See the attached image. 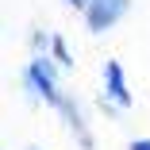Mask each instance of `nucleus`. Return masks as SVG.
I'll return each instance as SVG.
<instances>
[{
  "mask_svg": "<svg viewBox=\"0 0 150 150\" xmlns=\"http://www.w3.org/2000/svg\"><path fill=\"white\" fill-rule=\"evenodd\" d=\"M23 93L35 104H46L54 112L62 108L66 88H62V81H58V62L50 54H31V62L23 66Z\"/></svg>",
  "mask_w": 150,
  "mask_h": 150,
  "instance_id": "1",
  "label": "nucleus"
},
{
  "mask_svg": "<svg viewBox=\"0 0 150 150\" xmlns=\"http://www.w3.org/2000/svg\"><path fill=\"white\" fill-rule=\"evenodd\" d=\"M127 150H150V139H146V135H139V139H131V142H127Z\"/></svg>",
  "mask_w": 150,
  "mask_h": 150,
  "instance_id": "5",
  "label": "nucleus"
},
{
  "mask_svg": "<svg viewBox=\"0 0 150 150\" xmlns=\"http://www.w3.org/2000/svg\"><path fill=\"white\" fill-rule=\"evenodd\" d=\"M100 108L108 115H119V112L135 108V96L127 88V73H123V66H119L115 58H108L104 69H100Z\"/></svg>",
  "mask_w": 150,
  "mask_h": 150,
  "instance_id": "2",
  "label": "nucleus"
},
{
  "mask_svg": "<svg viewBox=\"0 0 150 150\" xmlns=\"http://www.w3.org/2000/svg\"><path fill=\"white\" fill-rule=\"evenodd\" d=\"M27 150H39V146H27Z\"/></svg>",
  "mask_w": 150,
  "mask_h": 150,
  "instance_id": "7",
  "label": "nucleus"
},
{
  "mask_svg": "<svg viewBox=\"0 0 150 150\" xmlns=\"http://www.w3.org/2000/svg\"><path fill=\"white\" fill-rule=\"evenodd\" d=\"M131 12V0H85V31L88 35H108L112 27Z\"/></svg>",
  "mask_w": 150,
  "mask_h": 150,
  "instance_id": "3",
  "label": "nucleus"
},
{
  "mask_svg": "<svg viewBox=\"0 0 150 150\" xmlns=\"http://www.w3.org/2000/svg\"><path fill=\"white\" fill-rule=\"evenodd\" d=\"M69 8H77V12H85V0H66Z\"/></svg>",
  "mask_w": 150,
  "mask_h": 150,
  "instance_id": "6",
  "label": "nucleus"
},
{
  "mask_svg": "<svg viewBox=\"0 0 150 150\" xmlns=\"http://www.w3.org/2000/svg\"><path fill=\"white\" fill-rule=\"evenodd\" d=\"M50 58L62 69H73V54H69V42H66V35H58L54 31V39H50Z\"/></svg>",
  "mask_w": 150,
  "mask_h": 150,
  "instance_id": "4",
  "label": "nucleus"
}]
</instances>
